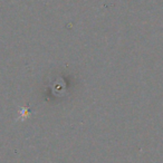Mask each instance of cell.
<instances>
[{
    "label": "cell",
    "mask_w": 163,
    "mask_h": 163,
    "mask_svg": "<svg viewBox=\"0 0 163 163\" xmlns=\"http://www.w3.org/2000/svg\"><path fill=\"white\" fill-rule=\"evenodd\" d=\"M20 111H19V120L20 121H24L26 118L29 117V115H30V111H29V108L28 107H20L19 108Z\"/></svg>",
    "instance_id": "6da1fadb"
}]
</instances>
